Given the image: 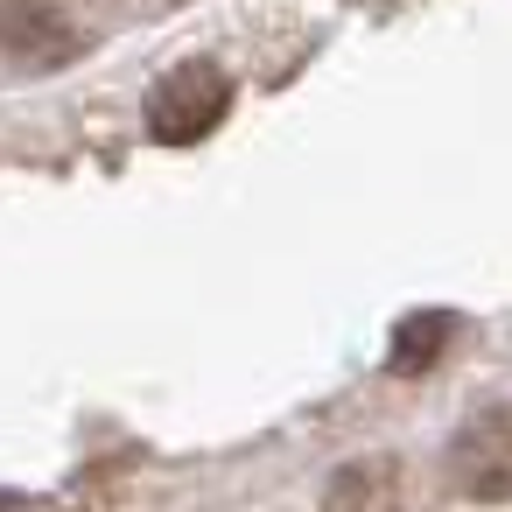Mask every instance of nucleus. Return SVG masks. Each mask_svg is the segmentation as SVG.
Listing matches in <instances>:
<instances>
[{"label":"nucleus","instance_id":"1","mask_svg":"<svg viewBox=\"0 0 512 512\" xmlns=\"http://www.w3.org/2000/svg\"><path fill=\"white\" fill-rule=\"evenodd\" d=\"M225 113H232V78H225L218 64H204V57L176 64V71L155 78V92H148V134L169 141V148L204 141Z\"/></svg>","mask_w":512,"mask_h":512},{"label":"nucleus","instance_id":"2","mask_svg":"<svg viewBox=\"0 0 512 512\" xmlns=\"http://www.w3.org/2000/svg\"><path fill=\"white\" fill-rule=\"evenodd\" d=\"M0 50L22 57V64H57L78 50V29L50 0H0Z\"/></svg>","mask_w":512,"mask_h":512},{"label":"nucleus","instance_id":"3","mask_svg":"<svg viewBox=\"0 0 512 512\" xmlns=\"http://www.w3.org/2000/svg\"><path fill=\"white\" fill-rule=\"evenodd\" d=\"M449 337H456V316H449V309H421V316H407V323L393 330L386 365H393V372H428V365L449 351Z\"/></svg>","mask_w":512,"mask_h":512}]
</instances>
